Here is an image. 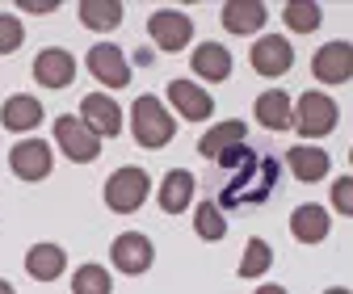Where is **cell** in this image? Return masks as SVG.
Listing matches in <instances>:
<instances>
[{
    "instance_id": "8fae6325",
    "label": "cell",
    "mask_w": 353,
    "mask_h": 294,
    "mask_svg": "<svg viewBox=\"0 0 353 294\" xmlns=\"http://www.w3.org/2000/svg\"><path fill=\"white\" fill-rule=\"evenodd\" d=\"M34 80L42 84V89H68V84L76 80V59H72L63 47L38 51V59H34Z\"/></svg>"
},
{
    "instance_id": "4fadbf2b",
    "label": "cell",
    "mask_w": 353,
    "mask_h": 294,
    "mask_svg": "<svg viewBox=\"0 0 353 294\" xmlns=\"http://www.w3.org/2000/svg\"><path fill=\"white\" fill-rule=\"evenodd\" d=\"M168 101H172L176 114L190 118V122H206V118L214 114V97H210L206 89H198L194 80H172V84H168Z\"/></svg>"
},
{
    "instance_id": "9a60e30c",
    "label": "cell",
    "mask_w": 353,
    "mask_h": 294,
    "mask_svg": "<svg viewBox=\"0 0 353 294\" xmlns=\"http://www.w3.org/2000/svg\"><path fill=\"white\" fill-rule=\"evenodd\" d=\"M328 231H332V219H328V210L316 206V202L299 206L290 215V235L299 244H320V240H328Z\"/></svg>"
},
{
    "instance_id": "1f68e13d",
    "label": "cell",
    "mask_w": 353,
    "mask_h": 294,
    "mask_svg": "<svg viewBox=\"0 0 353 294\" xmlns=\"http://www.w3.org/2000/svg\"><path fill=\"white\" fill-rule=\"evenodd\" d=\"M256 294H286V290H282V286H261Z\"/></svg>"
},
{
    "instance_id": "3957f363",
    "label": "cell",
    "mask_w": 353,
    "mask_h": 294,
    "mask_svg": "<svg viewBox=\"0 0 353 294\" xmlns=\"http://www.w3.org/2000/svg\"><path fill=\"white\" fill-rule=\"evenodd\" d=\"M336 122H341V109H336L332 97H324V93H303L299 97L294 126H299L303 139H324V135H332Z\"/></svg>"
},
{
    "instance_id": "7c38bea8",
    "label": "cell",
    "mask_w": 353,
    "mask_h": 294,
    "mask_svg": "<svg viewBox=\"0 0 353 294\" xmlns=\"http://www.w3.org/2000/svg\"><path fill=\"white\" fill-rule=\"evenodd\" d=\"M290 63H294V51L282 34H265V38L252 42V67L261 76H286Z\"/></svg>"
},
{
    "instance_id": "ffe728a7",
    "label": "cell",
    "mask_w": 353,
    "mask_h": 294,
    "mask_svg": "<svg viewBox=\"0 0 353 294\" xmlns=\"http://www.w3.org/2000/svg\"><path fill=\"white\" fill-rule=\"evenodd\" d=\"M63 265H68V257H63L59 244H34V248L26 252V273H30L34 282H55V277L63 273Z\"/></svg>"
},
{
    "instance_id": "7402d4cb",
    "label": "cell",
    "mask_w": 353,
    "mask_h": 294,
    "mask_svg": "<svg viewBox=\"0 0 353 294\" xmlns=\"http://www.w3.org/2000/svg\"><path fill=\"white\" fill-rule=\"evenodd\" d=\"M194 72L202 80H228L232 76V51L223 47V42H198V51H194Z\"/></svg>"
},
{
    "instance_id": "e575fe53",
    "label": "cell",
    "mask_w": 353,
    "mask_h": 294,
    "mask_svg": "<svg viewBox=\"0 0 353 294\" xmlns=\"http://www.w3.org/2000/svg\"><path fill=\"white\" fill-rule=\"evenodd\" d=\"M349 164H353V147H349Z\"/></svg>"
},
{
    "instance_id": "f1b7e54d",
    "label": "cell",
    "mask_w": 353,
    "mask_h": 294,
    "mask_svg": "<svg viewBox=\"0 0 353 294\" xmlns=\"http://www.w3.org/2000/svg\"><path fill=\"white\" fill-rule=\"evenodd\" d=\"M21 42H26L21 21H17V17H9V13H0V55H13Z\"/></svg>"
},
{
    "instance_id": "484cf974",
    "label": "cell",
    "mask_w": 353,
    "mask_h": 294,
    "mask_svg": "<svg viewBox=\"0 0 353 294\" xmlns=\"http://www.w3.org/2000/svg\"><path fill=\"white\" fill-rule=\"evenodd\" d=\"M194 231H198L202 240H223V235H228V215H223V210H219L214 202H198Z\"/></svg>"
},
{
    "instance_id": "7a4b0ae2",
    "label": "cell",
    "mask_w": 353,
    "mask_h": 294,
    "mask_svg": "<svg viewBox=\"0 0 353 294\" xmlns=\"http://www.w3.org/2000/svg\"><path fill=\"white\" fill-rule=\"evenodd\" d=\"M130 131H135L139 147H168L176 135V122L160 97H139L135 109H130Z\"/></svg>"
},
{
    "instance_id": "4316f807",
    "label": "cell",
    "mask_w": 353,
    "mask_h": 294,
    "mask_svg": "<svg viewBox=\"0 0 353 294\" xmlns=\"http://www.w3.org/2000/svg\"><path fill=\"white\" fill-rule=\"evenodd\" d=\"M270 265H274V248L252 235V240L244 244V257H240V277H261Z\"/></svg>"
},
{
    "instance_id": "836d02e7",
    "label": "cell",
    "mask_w": 353,
    "mask_h": 294,
    "mask_svg": "<svg viewBox=\"0 0 353 294\" xmlns=\"http://www.w3.org/2000/svg\"><path fill=\"white\" fill-rule=\"evenodd\" d=\"M0 294H13V286H9V282H5V277H0Z\"/></svg>"
},
{
    "instance_id": "f546056e",
    "label": "cell",
    "mask_w": 353,
    "mask_h": 294,
    "mask_svg": "<svg viewBox=\"0 0 353 294\" xmlns=\"http://www.w3.org/2000/svg\"><path fill=\"white\" fill-rule=\"evenodd\" d=\"M332 210L353 219V177H336L332 181Z\"/></svg>"
},
{
    "instance_id": "4dcf8cb0",
    "label": "cell",
    "mask_w": 353,
    "mask_h": 294,
    "mask_svg": "<svg viewBox=\"0 0 353 294\" xmlns=\"http://www.w3.org/2000/svg\"><path fill=\"white\" fill-rule=\"evenodd\" d=\"M21 9H26V13H51L55 5H51V0H47V5H30V0H21Z\"/></svg>"
},
{
    "instance_id": "9c48e42d",
    "label": "cell",
    "mask_w": 353,
    "mask_h": 294,
    "mask_svg": "<svg viewBox=\"0 0 353 294\" xmlns=\"http://www.w3.org/2000/svg\"><path fill=\"white\" fill-rule=\"evenodd\" d=\"M152 257H156V248H152V240L148 235H139V231H126V235H118L114 244H110V261L122 269V273H143L148 265H152Z\"/></svg>"
},
{
    "instance_id": "ac0fdd59",
    "label": "cell",
    "mask_w": 353,
    "mask_h": 294,
    "mask_svg": "<svg viewBox=\"0 0 353 294\" xmlns=\"http://www.w3.org/2000/svg\"><path fill=\"white\" fill-rule=\"evenodd\" d=\"M265 17H270V9L261 0H228L223 5V30L232 34H256L265 30Z\"/></svg>"
},
{
    "instance_id": "cb8c5ba5",
    "label": "cell",
    "mask_w": 353,
    "mask_h": 294,
    "mask_svg": "<svg viewBox=\"0 0 353 294\" xmlns=\"http://www.w3.org/2000/svg\"><path fill=\"white\" fill-rule=\"evenodd\" d=\"M80 21L84 30H97V34H110L122 25V5L118 0H80Z\"/></svg>"
},
{
    "instance_id": "d6986e66",
    "label": "cell",
    "mask_w": 353,
    "mask_h": 294,
    "mask_svg": "<svg viewBox=\"0 0 353 294\" xmlns=\"http://www.w3.org/2000/svg\"><path fill=\"white\" fill-rule=\"evenodd\" d=\"M256 122L265 126V131H290V122H294L290 93H282V89L261 93V97H256Z\"/></svg>"
},
{
    "instance_id": "6da1fadb",
    "label": "cell",
    "mask_w": 353,
    "mask_h": 294,
    "mask_svg": "<svg viewBox=\"0 0 353 294\" xmlns=\"http://www.w3.org/2000/svg\"><path fill=\"white\" fill-rule=\"evenodd\" d=\"M214 168H219V177H223V185H219V210H244V206H261L265 198L274 193V185H278V164L270 160V156H256V151H248L244 143L240 147H232V151H223L214 160Z\"/></svg>"
},
{
    "instance_id": "d4e9b609",
    "label": "cell",
    "mask_w": 353,
    "mask_h": 294,
    "mask_svg": "<svg viewBox=\"0 0 353 294\" xmlns=\"http://www.w3.org/2000/svg\"><path fill=\"white\" fill-rule=\"evenodd\" d=\"M282 21L294 34H312V30H320V5L316 0H290V5L282 9Z\"/></svg>"
},
{
    "instance_id": "277c9868",
    "label": "cell",
    "mask_w": 353,
    "mask_h": 294,
    "mask_svg": "<svg viewBox=\"0 0 353 294\" xmlns=\"http://www.w3.org/2000/svg\"><path fill=\"white\" fill-rule=\"evenodd\" d=\"M55 143H59L63 156L76 160V164H88V160L101 156V135H97L84 118H72V114L55 118Z\"/></svg>"
},
{
    "instance_id": "5b68a950",
    "label": "cell",
    "mask_w": 353,
    "mask_h": 294,
    "mask_svg": "<svg viewBox=\"0 0 353 294\" xmlns=\"http://www.w3.org/2000/svg\"><path fill=\"white\" fill-rule=\"evenodd\" d=\"M152 181L143 168H118V173L105 181V206L114 210V215H135V210L143 206Z\"/></svg>"
},
{
    "instance_id": "d6a6232c",
    "label": "cell",
    "mask_w": 353,
    "mask_h": 294,
    "mask_svg": "<svg viewBox=\"0 0 353 294\" xmlns=\"http://www.w3.org/2000/svg\"><path fill=\"white\" fill-rule=\"evenodd\" d=\"M324 294H353V290H345V286H332V290H324Z\"/></svg>"
},
{
    "instance_id": "8992f818",
    "label": "cell",
    "mask_w": 353,
    "mask_h": 294,
    "mask_svg": "<svg viewBox=\"0 0 353 294\" xmlns=\"http://www.w3.org/2000/svg\"><path fill=\"white\" fill-rule=\"evenodd\" d=\"M148 34H152V42H156L164 55H176V51H185V47H190L194 21H190L185 13H176V9H160V13H152Z\"/></svg>"
},
{
    "instance_id": "52a82bcc",
    "label": "cell",
    "mask_w": 353,
    "mask_h": 294,
    "mask_svg": "<svg viewBox=\"0 0 353 294\" xmlns=\"http://www.w3.org/2000/svg\"><path fill=\"white\" fill-rule=\"evenodd\" d=\"M9 164H13V177L17 181H42V177H51V147L42 143V139H21L13 151H9Z\"/></svg>"
},
{
    "instance_id": "5bb4252c",
    "label": "cell",
    "mask_w": 353,
    "mask_h": 294,
    "mask_svg": "<svg viewBox=\"0 0 353 294\" xmlns=\"http://www.w3.org/2000/svg\"><path fill=\"white\" fill-rule=\"evenodd\" d=\"M80 118L93 126V131L101 135V139H114V135H122V109H118V101L114 97H101V93H88L84 101H80Z\"/></svg>"
},
{
    "instance_id": "30bf717a",
    "label": "cell",
    "mask_w": 353,
    "mask_h": 294,
    "mask_svg": "<svg viewBox=\"0 0 353 294\" xmlns=\"http://www.w3.org/2000/svg\"><path fill=\"white\" fill-rule=\"evenodd\" d=\"M88 72H93L101 84H110V89H126L130 84V63L114 42H97V47L88 51Z\"/></svg>"
},
{
    "instance_id": "e0dca14e",
    "label": "cell",
    "mask_w": 353,
    "mask_h": 294,
    "mask_svg": "<svg viewBox=\"0 0 353 294\" xmlns=\"http://www.w3.org/2000/svg\"><path fill=\"white\" fill-rule=\"evenodd\" d=\"M248 139V126L240 122V118H228V122H219V126H210V131L202 135V143H198V151L206 156V160H219L223 151H232V147H240Z\"/></svg>"
},
{
    "instance_id": "83f0119b",
    "label": "cell",
    "mask_w": 353,
    "mask_h": 294,
    "mask_svg": "<svg viewBox=\"0 0 353 294\" xmlns=\"http://www.w3.org/2000/svg\"><path fill=\"white\" fill-rule=\"evenodd\" d=\"M110 273L101 265H80L72 273V294H110Z\"/></svg>"
},
{
    "instance_id": "603a6c76",
    "label": "cell",
    "mask_w": 353,
    "mask_h": 294,
    "mask_svg": "<svg viewBox=\"0 0 353 294\" xmlns=\"http://www.w3.org/2000/svg\"><path fill=\"white\" fill-rule=\"evenodd\" d=\"M286 164H290V173L303 181V185H316V181H324L328 177V151H320V147H290V156H286Z\"/></svg>"
},
{
    "instance_id": "44dd1931",
    "label": "cell",
    "mask_w": 353,
    "mask_h": 294,
    "mask_svg": "<svg viewBox=\"0 0 353 294\" xmlns=\"http://www.w3.org/2000/svg\"><path fill=\"white\" fill-rule=\"evenodd\" d=\"M0 122H5V131H34L42 122V101L30 93H17L0 105Z\"/></svg>"
},
{
    "instance_id": "ba28073f",
    "label": "cell",
    "mask_w": 353,
    "mask_h": 294,
    "mask_svg": "<svg viewBox=\"0 0 353 294\" xmlns=\"http://www.w3.org/2000/svg\"><path fill=\"white\" fill-rule=\"evenodd\" d=\"M312 72L324 84L353 80V42H324V47L312 55Z\"/></svg>"
},
{
    "instance_id": "2e32d148",
    "label": "cell",
    "mask_w": 353,
    "mask_h": 294,
    "mask_svg": "<svg viewBox=\"0 0 353 294\" xmlns=\"http://www.w3.org/2000/svg\"><path fill=\"white\" fill-rule=\"evenodd\" d=\"M194 189H198L194 173H185V168H172V173L160 181V198H156V202H160L164 215H181V210H190Z\"/></svg>"
}]
</instances>
